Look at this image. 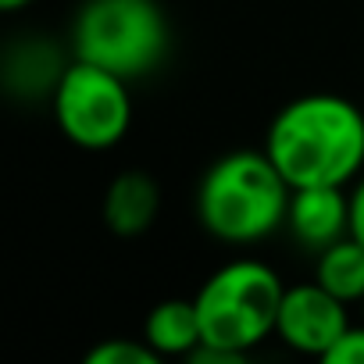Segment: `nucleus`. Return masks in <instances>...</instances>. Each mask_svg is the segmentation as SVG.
<instances>
[{
  "mask_svg": "<svg viewBox=\"0 0 364 364\" xmlns=\"http://www.w3.org/2000/svg\"><path fill=\"white\" fill-rule=\"evenodd\" d=\"M350 236H357L364 243V175L350 190Z\"/></svg>",
  "mask_w": 364,
  "mask_h": 364,
  "instance_id": "13",
  "label": "nucleus"
},
{
  "mask_svg": "<svg viewBox=\"0 0 364 364\" xmlns=\"http://www.w3.org/2000/svg\"><path fill=\"white\" fill-rule=\"evenodd\" d=\"M350 328L346 300L328 293L321 282H300L286 286L279 318H275V336L307 357H321L336 346V339Z\"/></svg>",
  "mask_w": 364,
  "mask_h": 364,
  "instance_id": "6",
  "label": "nucleus"
},
{
  "mask_svg": "<svg viewBox=\"0 0 364 364\" xmlns=\"http://www.w3.org/2000/svg\"><path fill=\"white\" fill-rule=\"evenodd\" d=\"M168 47L171 29L157 0H86L72 26L75 58L129 82L150 75L168 58Z\"/></svg>",
  "mask_w": 364,
  "mask_h": 364,
  "instance_id": "3",
  "label": "nucleus"
},
{
  "mask_svg": "<svg viewBox=\"0 0 364 364\" xmlns=\"http://www.w3.org/2000/svg\"><path fill=\"white\" fill-rule=\"evenodd\" d=\"M143 339L157 350V357H190V350L204 339L197 304L161 300L143 321Z\"/></svg>",
  "mask_w": 364,
  "mask_h": 364,
  "instance_id": "9",
  "label": "nucleus"
},
{
  "mask_svg": "<svg viewBox=\"0 0 364 364\" xmlns=\"http://www.w3.org/2000/svg\"><path fill=\"white\" fill-rule=\"evenodd\" d=\"M54 122L61 136L82 150L118 146L132 125L129 79L75 58L54 79Z\"/></svg>",
  "mask_w": 364,
  "mask_h": 364,
  "instance_id": "5",
  "label": "nucleus"
},
{
  "mask_svg": "<svg viewBox=\"0 0 364 364\" xmlns=\"http://www.w3.org/2000/svg\"><path fill=\"white\" fill-rule=\"evenodd\" d=\"M314 282L336 293L346 304H360L364 296V243L357 236H343L332 247L314 254Z\"/></svg>",
  "mask_w": 364,
  "mask_h": 364,
  "instance_id": "10",
  "label": "nucleus"
},
{
  "mask_svg": "<svg viewBox=\"0 0 364 364\" xmlns=\"http://www.w3.org/2000/svg\"><path fill=\"white\" fill-rule=\"evenodd\" d=\"M264 154L289 190L346 186L364 168V111L336 93L296 97L272 118Z\"/></svg>",
  "mask_w": 364,
  "mask_h": 364,
  "instance_id": "1",
  "label": "nucleus"
},
{
  "mask_svg": "<svg viewBox=\"0 0 364 364\" xmlns=\"http://www.w3.org/2000/svg\"><path fill=\"white\" fill-rule=\"evenodd\" d=\"M26 4H33V0H0V15H11V11H22Z\"/></svg>",
  "mask_w": 364,
  "mask_h": 364,
  "instance_id": "14",
  "label": "nucleus"
},
{
  "mask_svg": "<svg viewBox=\"0 0 364 364\" xmlns=\"http://www.w3.org/2000/svg\"><path fill=\"white\" fill-rule=\"evenodd\" d=\"M325 364H364V325H350L325 353Z\"/></svg>",
  "mask_w": 364,
  "mask_h": 364,
  "instance_id": "12",
  "label": "nucleus"
},
{
  "mask_svg": "<svg viewBox=\"0 0 364 364\" xmlns=\"http://www.w3.org/2000/svg\"><path fill=\"white\" fill-rule=\"evenodd\" d=\"M286 229L311 254L350 236V193H346V186H300V190H293L289 208H286Z\"/></svg>",
  "mask_w": 364,
  "mask_h": 364,
  "instance_id": "7",
  "label": "nucleus"
},
{
  "mask_svg": "<svg viewBox=\"0 0 364 364\" xmlns=\"http://www.w3.org/2000/svg\"><path fill=\"white\" fill-rule=\"evenodd\" d=\"M282 293L286 286L279 272L264 261L236 257L222 264L193 296L204 343H215L247 357L254 346L275 336Z\"/></svg>",
  "mask_w": 364,
  "mask_h": 364,
  "instance_id": "4",
  "label": "nucleus"
},
{
  "mask_svg": "<svg viewBox=\"0 0 364 364\" xmlns=\"http://www.w3.org/2000/svg\"><path fill=\"white\" fill-rule=\"evenodd\" d=\"M360 314H364V296H360Z\"/></svg>",
  "mask_w": 364,
  "mask_h": 364,
  "instance_id": "15",
  "label": "nucleus"
},
{
  "mask_svg": "<svg viewBox=\"0 0 364 364\" xmlns=\"http://www.w3.org/2000/svg\"><path fill=\"white\" fill-rule=\"evenodd\" d=\"M161 211V190L146 171H122L104 193V222L114 236H143Z\"/></svg>",
  "mask_w": 364,
  "mask_h": 364,
  "instance_id": "8",
  "label": "nucleus"
},
{
  "mask_svg": "<svg viewBox=\"0 0 364 364\" xmlns=\"http://www.w3.org/2000/svg\"><path fill=\"white\" fill-rule=\"evenodd\" d=\"M157 350L146 339H104L86 353V364H157Z\"/></svg>",
  "mask_w": 364,
  "mask_h": 364,
  "instance_id": "11",
  "label": "nucleus"
},
{
  "mask_svg": "<svg viewBox=\"0 0 364 364\" xmlns=\"http://www.w3.org/2000/svg\"><path fill=\"white\" fill-rule=\"evenodd\" d=\"M289 193V182L264 150H232L204 171L197 218L215 240L250 247L286 225Z\"/></svg>",
  "mask_w": 364,
  "mask_h": 364,
  "instance_id": "2",
  "label": "nucleus"
}]
</instances>
